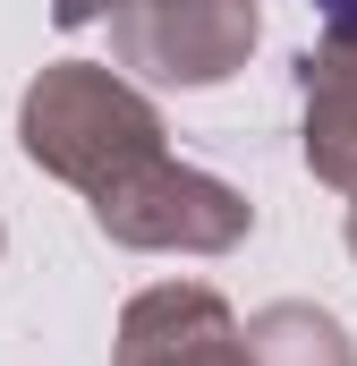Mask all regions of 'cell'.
<instances>
[{
	"label": "cell",
	"mask_w": 357,
	"mask_h": 366,
	"mask_svg": "<svg viewBox=\"0 0 357 366\" xmlns=\"http://www.w3.org/2000/svg\"><path fill=\"white\" fill-rule=\"evenodd\" d=\"M315 9H323V17H332L341 34H357V0H315Z\"/></svg>",
	"instance_id": "obj_1"
}]
</instances>
